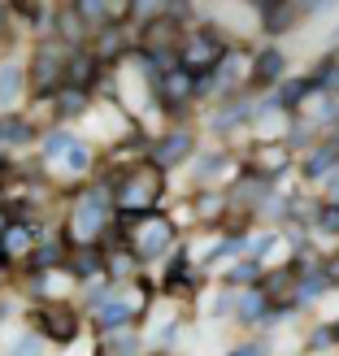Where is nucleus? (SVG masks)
I'll return each mask as SVG.
<instances>
[{
	"mask_svg": "<svg viewBox=\"0 0 339 356\" xmlns=\"http://www.w3.org/2000/svg\"><path fill=\"white\" fill-rule=\"evenodd\" d=\"M118 213L113 204V187L109 183H92L74 195V209H70V226H65V243H100L104 230H109V218Z\"/></svg>",
	"mask_w": 339,
	"mask_h": 356,
	"instance_id": "obj_1",
	"label": "nucleus"
},
{
	"mask_svg": "<svg viewBox=\"0 0 339 356\" xmlns=\"http://www.w3.org/2000/svg\"><path fill=\"white\" fill-rule=\"evenodd\" d=\"M166 170L161 165H127L118 178H113V204H118V213H131V218H144V213H152L157 209V200H161V191H166V178H161Z\"/></svg>",
	"mask_w": 339,
	"mask_h": 356,
	"instance_id": "obj_2",
	"label": "nucleus"
},
{
	"mask_svg": "<svg viewBox=\"0 0 339 356\" xmlns=\"http://www.w3.org/2000/svg\"><path fill=\"white\" fill-rule=\"evenodd\" d=\"M65 61H70V44L65 40H44L31 57V70H26V83L40 100H52L65 87Z\"/></svg>",
	"mask_w": 339,
	"mask_h": 356,
	"instance_id": "obj_3",
	"label": "nucleus"
},
{
	"mask_svg": "<svg viewBox=\"0 0 339 356\" xmlns=\"http://www.w3.org/2000/svg\"><path fill=\"white\" fill-rule=\"evenodd\" d=\"M226 57V44L213 26H196V31H183V44H178V65H187L191 74H213V65Z\"/></svg>",
	"mask_w": 339,
	"mask_h": 356,
	"instance_id": "obj_4",
	"label": "nucleus"
},
{
	"mask_svg": "<svg viewBox=\"0 0 339 356\" xmlns=\"http://www.w3.org/2000/svg\"><path fill=\"white\" fill-rule=\"evenodd\" d=\"M135 226H139V230L131 235V248L139 252V261H152V257H161L166 248H170V239H174V222L166 218L161 209L144 213V218H139Z\"/></svg>",
	"mask_w": 339,
	"mask_h": 356,
	"instance_id": "obj_5",
	"label": "nucleus"
},
{
	"mask_svg": "<svg viewBox=\"0 0 339 356\" xmlns=\"http://www.w3.org/2000/svg\"><path fill=\"white\" fill-rule=\"evenodd\" d=\"M31 322H35V330L44 334L48 343H70L79 334V313H74V305H40L31 313Z\"/></svg>",
	"mask_w": 339,
	"mask_h": 356,
	"instance_id": "obj_6",
	"label": "nucleus"
},
{
	"mask_svg": "<svg viewBox=\"0 0 339 356\" xmlns=\"http://www.w3.org/2000/svg\"><path fill=\"white\" fill-rule=\"evenodd\" d=\"M191 152H196V131L174 127V131H166V135L152 144V161L161 165V170H174L178 161H187Z\"/></svg>",
	"mask_w": 339,
	"mask_h": 356,
	"instance_id": "obj_7",
	"label": "nucleus"
},
{
	"mask_svg": "<svg viewBox=\"0 0 339 356\" xmlns=\"http://www.w3.org/2000/svg\"><path fill=\"white\" fill-rule=\"evenodd\" d=\"M100 57H96V48H70V61H65V83H74V87H92L100 79Z\"/></svg>",
	"mask_w": 339,
	"mask_h": 356,
	"instance_id": "obj_8",
	"label": "nucleus"
},
{
	"mask_svg": "<svg viewBox=\"0 0 339 356\" xmlns=\"http://www.w3.org/2000/svg\"><path fill=\"white\" fill-rule=\"evenodd\" d=\"M274 309V296L265 291V282H257V287H239V309H235V317L244 326H257V322H265V313Z\"/></svg>",
	"mask_w": 339,
	"mask_h": 356,
	"instance_id": "obj_9",
	"label": "nucleus"
},
{
	"mask_svg": "<svg viewBox=\"0 0 339 356\" xmlns=\"http://www.w3.org/2000/svg\"><path fill=\"white\" fill-rule=\"evenodd\" d=\"M253 113H257L253 100H244V96H222V109H218V118H213V131L253 127Z\"/></svg>",
	"mask_w": 339,
	"mask_h": 356,
	"instance_id": "obj_10",
	"label": "nucleus"
},
{
	"mask_svg": "<svg viewBox=\"0 0 339 356\" xmlns=\"http://www.w3.org/2000/svg\"><path fill=\"white\" fill-rule=\"evenodd\" d=\"M283 79H287V57H283L278 48L257 52V61H253V87H274Z\"/></svg>",
	"mask_w": 339,
	"mask_h": 356,
	"instance_id": "obj_11",
	"label": "nucleus"
},
{
	"mask_svg": "<svg viewBox=\"0 0 339 356\" xmlns=\"http://www.w3.org/2000/svg\"><path fill=\"white\" fill-rule=\"evenodd\" d=\"M335 170H339V139L331 135V139H326V144L317 148V152H309V161H305V178H309V183H317V178L326 183V178H331Z\"/></svg>",
	"mask_w": 339,
	"mask_h": 356,
	"instance_id": "obj_12",
	"label": "nucleus"
},
{
	"mask_svg": "<svg viewBox=\"0 0 339 356\" xmlns=\"http://www.w3.org/2000/svg\"><path fill=\"white\" fill-rule=\"evenodd\" d=\"M287 165H292V156H287V148H283V144H257L253 148V170L257 174L278 178V174H287Z\"/></svg>",
	"mask_w": 339,
	"mask_h": 356,
	"instance_id": "obj_13",
	"label": "nucleus"
},
{
	"mask_svg": "<svg viewBox=\"0 0 339 356\" xmlns=\"http://www.w3.org/2000/svg\"><path fill=\"white\" fill-rule=\"evenodd\" d=\"M87 31H92V26L83 22V13L74 5H61L57 9V40H65L70 48H83L87 44Z\"/></svg>",
	"mask_w": 339,
	"mask_h": 356,
	"instance_id": "obj_14",
	"label": "nucleus"
},
{
	"mask_svg": "<svg viewBox=\"0 0 339 356\" xmlns=\"http://www.w3.org/2000/svg\"><path fill=\"white\" fill-rule=\"evenodd\" d=\"M135 313H139V309H131V300L113 296V300H104V305H96V326H100V330L131 326V322H135Z\"/></svg>",
	"mask_w": 339,
	"mask_h": 356,
	"instance_id": "obj_15",
	"label": "nucleus"
},
{
	"mask_svg": "<svg viewBox=\"0 0 339 356\" xmlns=\"http://www.w3.org/2000/svg\"><path fill=\"white\" fill-rule=\"evenodd\" d=\"M92 48H96V57L100 61H118L122 52H127V31L122 26H96V35H92Z\"/></svg>",
	"mask_w": 339,
	"mask_h": 356,
	"instance_id": "obj_16",
	"label": "nucleus"
},
{
	"mask_svg": "<svg viewBox=\"0 0 339 356\" xmlns=\"http://www.w3.org/2000/svg\"><path fill=\"white\" fill-rule=\"evenodd\" d=\"M31 139H35V127L26 118H17L13 109L0 113V144L5 148H22V144H31Z\"/></svg>",
	"mask_w": 339,
	"mask_h": 356,
	"instance_id": "obj_17",
	"label": "nucleus"
},
{
	"mask_svg": "<svg viewBox=\"0 0 339 356\" xmlns=\"http://www.w3.org/2000/svg\"><path fill=\"white\" fill-rule=\"evenodd\" d=\"M57 104H52V113H57L61 122H70V118H83L87 113V87H74V83H65L57 96H52Z\"/></svg>",
	"mask_w": 339,
	"mask_h": 356,
	"instance_id": "obj_18",
	"label": "nucleus"
},
{
	"mask_svg": "<svg viewBox=\"0 0 339 356\" xmlns=\"http://www.w3.org/2000/svg\"><path fill=\"white\" fill-rule=\"evenodd\" d=\"M296 17H300V9L292 5V0H274V5L261 9V26H265V35H283Z\"/></svg>",
	"mask_w": 339,
	"mask_h": 356,
	"instance_id": "obj_19",
	"label": "nucleus"
},
{
	"mask_svg": "<svg viewBox=\"0 0 339 356\" xmlns=\"http://www.w3.org/2000/svg\"><path fill=\"white\" fill-rule=\"evenodd\" d=\"M22 87H26V70L5 61L0 65V109H13V100L22 96Z\"/></svg>",
	"mask_w": 339,
	"mask_h": 356,
	"instance_id": "obj_20",
	"label": "nucleus"
},
{
	"mask_svg": "<svg viewBox=\"0 0 339 356\" xmlns=\"http://www.w3.org/2000/svg\"><path fill=\"white\" fill-rule=\"evenodd\" d=\"M313 87H317V79H313V74H305V79H283V83H278V104H283L287 113H296L300 104H305V96L313 92Z\"/></svg>",
	"mask_w": 339,
	"mask_h": 356,
	"instance_id": "obj_21",
	"label": "nucleus"
},
{
	"mask_svg": "<svg viewBox=\"0 0 339 356\" xmlns=\"http://www.w3.org/2000/svg\"><path fill=\"white\" fill-rule=\"evenodd\" d=\"M170 9H174V0H127V22L148 26L157 17H166Z\"/></svg>",
	"mask_w": 339,
	"mask_h": 356,
	"instance_id": "obj_22",
	"label": "nucleus"
},
{
	"mask_svg": "<svg viewBox=\"0 0 339 356\" xmlns=\"http://www.w3.org/2000/svg\"><path fill=\"white\" fill-rule=\"evenodd\" d=\"M65 248H70V243H35L31 257H26V270H31V274H48L52 265L65 261Z\"/></svg>",
	"mask_w": 339,
	"mask_h": 356,
	"instance_id": "obj_23",
	"label": "nucleus"
},
{
	"mask_svg": "<svg viewBox=\"0 0 339 356\" xmlns=\"http://www.w3.org/2000/svg\"><path fill=\"white\" fill-rule=\"evenodd\" d=\"M74 144H79V139L70 135L65 127H57V131H48V135H44V144H40V161H52V156H65V152L74 148Z\"/></svg>",
	"mask_w": 339,
	"mask_h": 356,
	"instance_id": "obj_24",
	"label": "nucleus"
},
{
	"mask_svg": "<svg viewBox=\"0 0 339 356\" xmlns=\"http://www.w3.org/2000/svg\"><path fill=\"white\" fill-rule=\"evenodd\" d=\"M226 282H230V287H257V282H261V261L257 257L235 261V265H230V274H226Z\"/></svg>",
	"mask_w": 339,
	"mask_h": 356,
	"instance_id": "obj_25",
	"label": "nucleus"
},
{
	"mask_svg": "<svg viewBox=\"0 0 339 356\" xmlns=\"http://www.w3.org/2000/svg\"><path fill=\"white\" fill-rule=\"evenodd\" d=\"M135 352V334L131 330H104V339H100V356H131Z\"/></svg>",
	"mask_w": 339,
	"mask_h": 356,
	"instance_id": "obj_26",
	"label": "nucleus"
},
{
	"mask_svg": "<svg viewBox=\"0 0 339 356\" xmlns=\"http://www.w3.org/2000/svg\"><path fill=\"white\" fill-rule=\"evenodd\" d=\"M31 235H35V226H26V222H13V226L5 230V239H0V252H5V257L22 252V248L31 243Z\"/></svg>",
	"mask_w": 339,
	"mask_h": 356,
	"instance_id": "obj_27",
	"label": "nucleus"
},
{
	"mask_svg": "<svg viewBox=\"0 0 339 356\" xmlns=\"http://www.w3.org/2000/svg\"><path fill=\"white\" fill-rule=\"evenodd\" d=\"M70 5H74V9L83 13V22L92 26V31L109 22V0H70Z\"/></svg>",
	"mask_w": 339,
	"mask_h": 356,
	"instance_id": "obj_28",
	"label": "nucleus"
},
{
	"mask_svg": "<svg viewBox=\"0 0 339 356\" xmlns=\"http://www.w3.org/2000/svg\"><path fill=\"white\" fill-rule=\"evenodd\" d=\"M309 218H313V226L317 230H326V235H339V204H317L313 213H309Z\"/></svg>",
	"mask_w": 339,
	"mask_h": 356,
	"instance_id": "obj_29",
	"label": "nucleus"
},
{
	"mask_svg": "<svg viewBox=\"0 0 339 356\" xmlns=\"http://www.w3.org/2000/svg\"><path fill=\"white\" fill-rule=\"evenodd\" d=\"M222 165H226V152H205L200 170H196V183H213V178L222 174Z\"/></svg>",
	"mask_w": 339,
	"mask_h": 356,
	"instance_id": "obj_30",
	"label": "nucleus"
},
{
	"mask_svg": "<svg viewBox=\"0 0 339 356\" xmlns=\"http://www.w3.org/2000/svg\"><path fill=\"white\" fill-rule=\"evenodd\" d=\"M44 343H48L44 334H22V339H17L5 356H40V352H44Z\"/></svg>",
	"mask_w": 339,
	"mask_h": 356,
	"instance_id": "obj_31",
	"label": "nucleus"
},
{
	"mask_svg": "<svg viewBox=\"0 0 339 356\" xmlns=\"http://www.w3.org/2000/svg\"><path fill=\"white\" fill-rule=\"evenodd\" d=\"M65 165L74 170V174H87V165H92V148H87L83 139H79V144H74V148L65 152Z\"/></svg>",
	"mask_w": 339,
	"mask_h": 356,
	"instance_id": "obj_32",
	"label": "nucleus"
},
{
	"mask_svg": "<svg viewBox=\"0 0 339 356\" xmlns=\"http://www.w3.org/2000/svg\"><path fill=\"white\" fill-rule=\"evenodd\" d=\"M326 348H335V330H331V326H317V330L309 334L305 352H326Z\"/></svg>",
	"mask_w": 339,
	"mask_h": 356,
	"instance_id": "obj_33",
	"label": "nucleus"
},
{
	"mask_svg": "<svg viewBox=\"0 0 339 356\" xmlns=\"http://www.w3.org/2000/svg\"><path fill=\"white\" fill-rule=\"evenodd\" d=\"M274 239H278V235H270V230H265V235H257L253 243H248V257H257V261H265V252H270V248H274Z\"/></svg>",
	"mask_w": 339,
	"mask_h": 356,
	"instance_id": "obj_34",
	"label": "nucleus"
},
{
	"mask_svg": "<svg viewBox=\"0 0 339 356\" xmlns=\"http://www.w3.org/2000/svg\"><path fill=\"white\" fill-rule=\"evenodd\" d=\"M226 356H270V343H265V339H253V343H239L235 352H226Z\"/></svg>",
	"mask_w": 339,
	"mask_h": 356,
	"instance_id": "obj_35",
	"label": "nucleus"
},
{
	"mask_svg": "<svg viewBox=\"0 0 339 356\" xmlns=\"http://www.w3.org/2000/svg\"><path fill=\"white\" fill-rule=\"evenodd\" d=\"M326 200H331V204H339V170L326 178Z\"/></svg>",
	"mask_w": 339,
	"mask_h": 356,
	"instance_id": "obj_36",
	"label": "nucleus"
},
{
	"mask_svg": "<svg viewBox=\"0 0 339 356\" xmlns=\"http://www.w3.org/2000/svg\"><path fill=\"white\" fill-rule=\"evenodd\" d=\"M9 178H13V165H9V156H5V152H0V187H5V183H9Z\"/></svg>",
	"mask_w": 339,
	"mask_h": 356,
	"instance_id": "obj_37",
	"label": "nucleus"
},
{
	"mask_svg": "<svg viewBox=\"0 0 339 356\" xmlns=\"http://www.w3.org/2000/svg\"><path fill=\"white\" fill-rule=\"evenodd\" d=\"M174 334H178V322H170L161 334H157V343H161V348H170V339H174Z\"/></svg>",
	"mask_w": 339,
	"mask_h": 356,
	"instance_id": "obj_38",
	"label": "nucleus"
},
{
	"mask_svg": "<svg viewBox=\"0 0 339 356\" xmlns=\"http://www.w3.org/2000/svg\"><path fill=\"white\" fill-rule=\"evenodd\" d=\"M13 226V218H9V209H0V239H5V230Z\"/></svg>",
	"mask_w": 339,
	"mask_h": 356,
	"instance_id": "obj_39",
	"label": "nucleus"
},
{
	"mask_svg": "<svg viewBox=\"0 0 339 356\" xmlns=\"http://www.w3.org/2000/svg\"><path fill=\"white\" fill-rule=\"evenodd\" d=\"M292 5H296L300 13H309V9H313V0H292Z\"/></svg>",
	"mask_w": 339,
	"mask_h": 356,
	"instance_id": "obj_40",
	"label": "nucleus"
},
{
	"mask_svg": "<svg viewBox=\"0 0 339 356\" xmlns=\"http://www.w3.org/2000/svg\"><path fill=\"white\" fill-rule=\"evenodd\" d=\"M0 35H5V0H0Z\"/></svg>",
	"mask_w": 339,
	"mask_h": 356,
	"instance_id": "obj_41",
	"label": "nucleus"
},
{
	"mask_svg": "<svg viewBox=\"0 0 339 356\" xmlns=\"http://www.w3.org/2000/svg\"><path fill=\"white\" fill-rule=\"evenodd\" d=\"M331 330H335V348H339V322H331Z\"/></svg>",
	"mask_w": 339,
	"mask_h": 356,
	"instance_id": "obj_42",
	"label": "nucleus"
},
{
	"mask_svg": "<svg viewBox=\"0 0 339 356\" xmlns=\"http://www.w3.org/2000/svg\"><path fill=\"white\" fill-rule=\"evenodd\" d=\"M331 44H339V26H335V35H331Z\"/></svg>",
	"mask_w": 339,
	"mask_h": 356,
	"instance_id": "obj_43",
	"label": "nucleus"
},
{
	"mask_svg": "<svg viewBox=\"0 0 339 356\" xmlns=\"http://www.w3.org/2000/svg\"><path fill=\"white\" fill-rule=\"evenodd\" d=\"M335 139H339V122H335Z\"/></svg>",
	"mask_w": 339,
	"mask_h": 356,
	"instance_id": "obj_44",
	"label": "nucleus"
}]
</instances>
